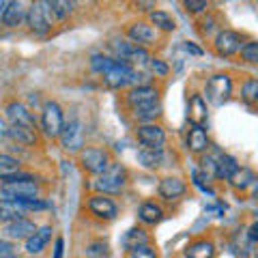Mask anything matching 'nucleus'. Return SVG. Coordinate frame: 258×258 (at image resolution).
<instances>
[{
  "label": "nucleus",
  "instance_id": "34",
  "mask_svg": "<svg viewBox=\"0 0 258 258\" xmlns=\"http://www.w3.org/2000/svg\"><path fill=\"white\" fill-rule=\"evenodd\" d=\"M84 252H86V258H110V245H108V241L97 239L86 245Z\"/></svg>",
  "mask_w": 258,
  "mask_h": 258
},
{
  "label": "nucleus",
  "instance_id": "29",
  "mask_svg": "<svg viewBox=\"0 0 258 258\" xmlns=\"http://www.w3.org/2000/svg\"><path fill=\"white\" fill-rule=\"evenodd\" d=\"M149 24H151V26L155 28V30H161V32H172V30L176 28L172 15L166 13V11H159V9H155V11L149 13Z\"/></svg>",
  "mask_w": 258,
  "mask_h": 258
},
{
  "label": "nucleus",
  "instance_id": "45",
  "mask_svg": "<svg viewBox=\"0 0 258 258\" xmlns=\"http://www.w3.org/2000/svg\"><path fill=\"white\" fill-rule=\"evenodd\" d=\"M183 47H185V50H187L189 54H196V56L203 54V50H200V47H196L194 43H183Z\"/></svg>",
  "mask_w": 258,
  "mask_h": 258
},
{
  "label": "nucleus",
  "instance_id": "15",
  "mask_svg": "<svg viewBox=\"0 0 258 258\" xmlns=\"http://www.w3.org/2000/svg\"><path fill=\"white\" fill-rule=\"evenodd\" d=\"M127 37L132 39V43L140 45V47L153 45L157 41V32H155V28H153L149 22H134V24H129Z\"/></svg>",
  "mask_w": 258,
  "mask_h": 258
},
{
  "label": "nucleus",
  "instance_id": "3",
  "mask_svg": "<svg viewBox=\"0 0 258 258\" xmlns=\"http://www.w3.org/2000/svg\"><path fill=\"white\" fill-rule=\"evenodd\" d=\"M112 164L110 161V153L101 147H86L80 151V166L82 170L88 174H103L108 170V166Z\"/></svg>",
  "mask_w": 258,
  "mask_h": 258
},
{
  "label": "nucleus",
  "instance_id": "42",
  "mask_svg": "<svg viewBox=\"0 0 258 258\" xmlns=\"http://www.w3.org/2000/svg\"><path fill=\"white\" fill-rule=\"evenodd\" d=\"M13 249H15V245L11 243V241L0 239V256H11V254H13Z\"/></svg>",
  "mask_w": 258,
  "mask_h": 258
},
{
  "label": "nucleus",
  "instance_id": "4",
  "mask_svg": "<svg viewBox=\"0 0 258 258\" xmlns=\"http://www.w3.org/2000/svg\"><path fill=\"white\" fill-rule=\"evenodd\" d=\"M39 125H41L43 134L47 138H58L62 127H64V114L62 108L56 101H45L41 108V118H39Z\"/></svg>",
  "mask_w": 258,
  "mask_h": 258
},
{
  "label": "nucleus",
  "instance_id": "14",
  "mask_svg": "<svg viewBox=\"0 0 258 258\" xmlns=\"http://www.w3.org/2000/svg\"><path fill=\"white\" fill-rule=\"evenodd\" d=\"M37 228H39V226L32 220H28V217H22V220L5 224L3 232H5V237L9 241H26V239H30L32 235H35Z\"/></svg>",
  "mask_w": 258,
  "mask_h": 258
},
{
  "label": "nucleus",
  "instance_id": "28",
  "mask_svg": "<svg viewBox=\"0 0 258 258\" xmlns=\"http://www.w3.org/2000/svg\"><path fill=\"white\" fill-rule=\"evenodd\" d=\"M161 217H164V211H161V207L155 205V203H142L140 209H138V220L147 226H155L161 222Z\"/></svg>",
  "mask_w": 258,
  "mask_h": 258
},
{
  "label": "nucleus",
  "instance_id": "46",
  "mask_svg": "<svg viewBox=\"0 0 258 258\" xmlns=\"http://www.w3.org/2000/svg\"><path fill=\"white\" fill-rule=\"evenodd\" d=\"M7 129H9V127H7V123H5V118H3V116H0V142H3V140L7 138Z\"/></svg>",
  "mask_w": 258,
  "mask_h": 258
},
{
  "label": "nucleus",
  "instance_id": "9",
  "mask_svg": "<svg viewBox=\"0 0 258 258\" xmlns=\"http://www.w3.org/2000/svg\"><path fill=\"white\" fill-rule=\"evenodd\" d=\"M58 138H60V144H62L64 151H74V153L82 151V147H84V129H82V125H80V120L71 118L69 123H64Z\"/></svg>",
  "mask_w": 258,
  "mask_h": 258
},
{
  "label": "nucleus",
  "instance_id": "33",
  "mask_svg": "<svg viewBox=\"0 0 258 258\" xmlns=\"http://www.w3.org/2000/svg\"><path fill=\"white\" fill-rule=\"evenodd\" d=\"M116 64V58H110V56H103V54H93L91 56V69L95 74H108V71Z\"/></svg>",
  "mask_w": 258,
  "mask_h": 258
},
{
  "label": "nucleus",
  "instance_id": "43",
  "mask_svg": "<svg viewBox=\"0 0 258 258\" xmlns=\"http://www.w3.org/2000/svg\"><path fill=\"white\" fill-rule=\"evenodd\" d=\"M62 247H64V241L62 237L56 239V249H54V258H62Z\"/></svg>",
  "mask_w": 258,
  "mask_h": 258
},
{
  "label": "nucleus",
  "instance_id": "21",
  "mask_svg": "<svg viewBox=\"0 0 258 258\" xmlns=\"http://www.w3.org/2000/svg\"><path fill=\"white\" fill-rule=\"evenodd\" d=\"M187 149L196 155H205V151L209 149V134L205 127L191 125V129L187 132Z\"/></svg>",
  "mask_w": 258,
  "mask_h": 258
},
{
  "label": "nucleus",
  "instance_id": "11",
  "mask_svg": "<svg viewBox=\"0 0 258 258\" xmlns=\"http://www.w3.org/2000/svg\"><path fill=\"white\" fill-rule=\"evenodd\" d=\"M88 211H91L95 217H99V220H114L118 215V207L112 198L103 196V194H95V196L88 198Z\"/></svg>",
  "mask_w": 258,
  "mask_h": 258
},
{
  "label": "nucleus",
  "instance_id": "25",
  "mask_svg": "<svg viewBox=\"0 0 258 258\" xmlns=\"http://www.w3.org/2000/svg\"><path fill=\"white\" fill-rule=\"evenodd\" d=\"M215 245L209 239H196L185 247V258H213Z\"/></svg>",
  "mask_w": 258,
  "mask_h": 258
},
{
  "label": "nucleus",
  "instance_id": "6",
  "mask_svg": "<svg viewBox=\"0 0 258 258\" xmlns=\"http://www.w3.org/2000/svg\"><path fill=\"white\" fill-rule=\"evenodd\" d=\"M26 26L32 35L45 37L52 30V15L47 11L45 3H32L30 9L26 11Z\"/></svg>",
  "mask_w": 258,
  "mask_h": 258
},
{
  "label": "nucleus",
  "instance_id": "47",
  "mask_svg": "<svg viewBox=\"0 0 258 258\" xmlns=\"http://www.w3.org/2000/svg\"><path fill=\"white\" fill-rule=\"evenodd\" d=\"M211 30H213V20L209 18V22L203 24V32H211Z\"/></svg>",
  "mask_w": 258,
  "mask_h": 258
},
{
  "label": "nucleus",
  "instance_id": "27",
  "mask_svg": "<svg viewBox=\"0 0 258 258\" xmlns=\"http://www.w3.org/2000/svg\"><path fill=\"white\" fill-rule=\"evenodd\" d=\"M24 213H26V209L20 203H15V200H0V222L3 224L22 220Z\"/></svg>",
  "mask_w": 258,
  "mask_h": 258
},
{
  "label": "nucleus",
  "instance_id": "7",
  "mask_svg": "<svg viewBox=\"0 0 258 258\" xmlns=\"http://www.w3.org/2000/svg\"><path fill=\"white\" fill-rule=\"evenodd\" d=\"M112 50L116 54V60L123 64H129V67L132 64H144L149 60V52L132 41H116V43H112Z\"/></svg>",
  "mask_w": 258,
  "mask_h": 258
},
{
  "label": "nucleus",
  "instance_id": "49",
  "mask_svg": "<svg viewBox=\"0 0 258 258\" xmlns=\"http://www.w3.org/2000/svg\"><path fill=\"white\" fill-rule=\"evenodd\" d=\"M5 9H7V3L0 0V22H3V15H5Z\"/></svg>",
  "mask_w": 258,
  "mask_h": 258
},
{
  "label": "nucleus",
  "instance_id": "23",
  "mask_svg": "<svg viewBox=\"0 0 258 258\" xmlns=\"http://www.w3.org/2000/svg\"><path fill=\"white\" fill-rule=\"evenodd\" d=\"M7 138L22 144V147H35L37 144V132L28 127H20V125H9L7 129Z\"/></svg>",
  "mask_w": 258,
  "mask_h": 258
},
{
  "label": "nucleus",
  "instance_id": "19",
  "mask_svg": "<svg viewBox=\"0 0 258 258\" xmlns=\"http://www.w3.org/2000/svg\"><path fill=\"white\" fill-rule=\"evenodd\" d=\"M159 196L164 200H174V198H181L185 191H187V185H185L179 176H166V179L159 181Z\"/></svg>",
  "mask_w": 258,
  "mask_h": 258
},
{
  "label": "nucleus",
  "instance_id": "39",
  "mask_svg": "<svg viewBox=\"0 0 258 258\" xmlns=\"http://www.w3.org/2000/svg\"><path fill=\"white\" fill-rule=\"evenodd\" d=\"M183 7L189 13H203V11L209 9V3H205V0H185Z\"/></svg>",
  "mask_w": 258,
  "mask_h": 258
},
{
  "label": "nucleus",
  "instance_id": "48",
  "mask_svg": "<svg viewBox=\"0 0 258 258\" xmlns=\"http://www.w3.org/2000/svg\"><path fill=\"white\" fill-rule=\"evenodd\" d=\"M252 198L258 200V179H254V183H252Z\"/></svg>",
  "mask_w": 258,
  "mask_h": 258
},
{
  "label": "nucleus",
  "instance_id": "50",
  "mask_svg": "<svg viewBox=\"0 0 258 258\" xmlns=\"http://www.w3.org/2000/svg\"><path fill=\"white\" fill-rule=\"evenodd\" d=\"M0 258H18V256H13V254H11V256H0Z\"/></svg>",
  "mask_w": 258,
  "mask_h": 258
},
{
  "label": "nucleus",
  "instance_id": "20",
  "mask_svg": "<svg viewBox=\"0 0 258 258\" xmlns=\"http://www.w3.org/2000/svg\"><path fill=\"white\" fill-rule=\"evenodd\" d=\"M52 226H39V228L35 230V235H32L30 239H26V252L28 254H41L45 245L50 243L52 239Z\"/></svg>",
  "mask_w": 258,
  "mask_h": 258
},
{
  "label": "nucleus",
  "instance_id": "16",
  "mask_svg": "<svg viewBox=\"0 0 258 258\" xmlns=\"http://www.w3.org/2000/svg\"><path fill=\"white\" fill-rule=\"evenodd\" d=\"M125 101H127V106L132 110L142 108V106H151V103H157V88H153L149 84L134 86L132 91L125 95Z\"/></svg>",
  "mask_w": 258,
  "mask_h": 258
},
{
  "label": "nucleus",
  "instance_id": "37",
  "mask_svg": "<svg viewBox=\"0 0 258 258\" xmlns=\"http://www.w3.org/2000/svg\"><path fill=\"white\" fill-rule=\"evenodd\" d=\"M200 170H203V176L209 181V179H213L215 172H217V168H215V157L213 155H200Z\"/></svg>",
  "mask_w": 258,
  "mask_h": 258
},
{
  "label": "nucleus",
  "instance_id": "24",
  "mask_svg": "<svg viewBox=\"0 0 258 258\" xmlns=\"http://www.w3.org/2000/svg\"><path fill=\"white\" fill-rule=\"evenodd\" d=\"M24 20H26V9H24V5L18 3V0L7 3V9H5V15H3V26L15 28V26H20Z\"/></svg>",
  "mask_w": 258,
  "mask_h": 258
},
{
  "label": "nucleus",
  "instance_id": "40",
  "mask_svg": "<svg viewBox=\"0 0 258 258\" xmlns=\"http://www.w3.org/2000/svg\"><path fill=\"white\" fill-rule=\"evenodd\" d=\"M127 258H157V252L151 245H144V247H138V249H134V252H129Z\"/></svg>",
  "mask_w": 258,
  "mask_h": 258
},
{
  "label": "nucleus",
  "instance_id": "32",
  "mask_svg": "<svg viewBox=\"0 0 258 258\" xmlns=\"http://www.w3.org/2000/svg\"><path fill=\"white\" fill-rule=\"evenodd\" d=\"M47 5V11L52 15V22H62L69 18L71 13V3H62V0H52V3H45Z\"/></svg>",
  "mask_w": 258,
  "mask_h": 258
},
{
  "label": "nucleus",
  "instance_id": "5",
  "mask_svg": "<svg viewBox=\"0 0 258 258\" xmlns=\"http://www.w3.org/2000/svg\"><path fill=\"white\" fill-rule=\"evenodd\" d=\"M205 95L209 103H213V106H222L230 99L232 95V80L226 76V74H215L211 76L205 82Z\"/></svg>",
  "mask_w": 258,
  "mask_h": 258
},
{
  "label": "nucleus",
  "instance_id": "10",
  "mask_svg": "<svg viewBox=\"0 0 258 258\" xmlns=\"http://www.w3.org/2000/svg\"><path fill=\"white\" fill-rule=\"evenodd\" d=\"M5 116L11 125H20V127H28V129H35L37 120L35 114L30 112L28 106H24L22 101H9L5 106Z\"/></svg>",
  "mask_w": 258,
  "mask_h": 258
},
{
  "label": "nucleus",
  "instance_id": "31",
  "mask_svg": "<svg viewBox=\"0 0 258 258\" xmlns=\"http://www.w3.org/2000/svg\"><path fill=\"white\" fill-rule=\"evenodd\" d=\"M161 114V106H159V101L157 103H151V106H142V108H136L134 110V116L136 120H140L142 125H147V123H155V118Z\"/></svg>",
  "mask_w": 258,
  "mask_h": 258
},
{
  "label": "nucleus",
  "instance_id": "41",
  "mask_svg": "<svg viewBox=\"0 0 258 258\" xmlns=\"http://www.w3.org/2000/svg\"><path fill=\"white\" fill-rule=\"evenodd\" d=\"M151 69H153V74L155 76H168V64L164 60H159V58H151Z\"/></svg>",
  "mask_w": 258,
  "mask_h": 258
},
{
  "label": "nucleus",
  "instance_id": "36",
  "mask_svg": "<svg viewBox=\"0 0 258 258\" xmlns=\"http://www.w3.org/2000/svg\"><path fill=\"white\" fill-rule=\"evenodd\" d=\"M241 99L249 103V106L258 103V80H254V78L245 80L243 86H241Z\"/></svg>",
  "mask_w": 258,
  "mask_h": 258
},
{
  "label": "nucleus",
  "instance_id": "35",
  "mask_svg": "<svg viewBox=\"0 0 258 258\" xmlns=\"http://www.w3.org/2000/svg\"><path fill=\"white\" fill-rule=\"evenodd\" d=\"M254 179H256V176H254L252 172H249L247 168H239V170H237L235 174H232L230 185H232L235 189H247L249 185L254 183Z\"/></svg>",
  "mask_w": 258,
  "mask_h": 258
},
{
  "label": "nucleus",
  "instance_id": "26",
  "mask_svg": "<svg viewBox=\"0 0 258 258\" xmlns=\"http://www.w3.org/2000/svg\"><path fill=\"white\" fill-rule=\"evenodd\" d=\"M138 164L142 168H147V170H157L164 164V149H140Z\"/></svg>",
  "mask_w": 258,
  "mask_h": 258
},
{
  "label": "nucleus",
  "instance_id": "13",
  "mask_svg": "<svg viewBox=\"0 0 258 258\" xmlns=\"http://www.w3.org/2000/svg\"><path fill=\"white\" fill-rule=\"evenodd\" d=\"M213 45H215V52L220 56H232V54L241 52L243 39H241V35L235 30H222V32H217Z\"/></svg>",
  "mask_w": 258,
  "mask_h": 258
},
{
  "label": "nucleus",
  "instance_id": "44",
  "mask_svg": "<svg viewBox=\"0 0 258 258\" xmlns=\"http://www.w3.org/2000/svg\"><path fill=\"white\" fill-rule=\"evenodd\" d=\"M247 235H249V239H252V241H258V222H254L252 226H249Z\"/></svg>",
  "mask_w": 258,
  "mask_h": 258
},
{
  "label": "nucleus",
  "instance_id": "17",
  "mask_svg": "<svg viewBox=\"0 0 258 258\" xmlns=\"http://www.w3.org/2000/svg\"><path fill=\"white\" fill-rule=\"evenodd\" d=\"M120 245H123V249L129 254V252H134V249H138V247L151 245V237H149V232L144 228L134 226V228H129L123 235V239H120Z\"/></svg>",
  "mask_w": 258,
  "mask_h": 258
},
{
  "label": "nucleus",
  "instance_id": "30",
  "mask_svg": "<svg viewBox=\"0 0 258 258\" xmlns=\"http://www.w3.org/2000/svg\"><path fill=\"white\" fill-rule=\"evenodd\" d=\"M20 159L9 155V153H0V181H9L11 176L20 172Z\"/></svg>",
  "mask_w": 258,
  "mask_h": 258
},
{
  "label": "nucleus",
  "instance_id": "1",
  "mask_svg": "<svg viewBox=\"0 0 258 258\" xmlns=\"http://www.w3.org/2000/svg\"><path fill=\"white\" fill-rule=\"evenodd\" d=\"M0 196H3V200H18V203L20 200L39 198V183L35 181V176L18 172L9 181H3Z\"/></svg>",
  "mask_w": 258,
  "mask_h": 258
},
{
  "label": "nucleus",
  "instance_id": "12",
  "mask_svg": "<svg viewBox=\"0 0 258 258\" xmlns=\"http://www.w3.org/2000/svg\"><path fill=\"white\" fill-rule=\"evenodd\" d=\"M103 82L110 88H123L127 84L136 82V71H134V67H129V64H123L116 60L114 67H112L108 74H103Z\"/></svg>",
  "mask_w": 258,
  "mask_h": 258
},
{
  "label": "nucleus",
  "instance_id": "18",
  "mask_svg": "<svg viewBox=\"0 0 258 258\" xmlns=\"http://www.w3.org/2000/svg\"><path fill=\"white\" fill-rule=\"evenodd\" d=\"M187 118H189V123H191V125L205 127V123H207V101H205V97H203V95L194 93V95L189 97Z\"/></svg>",
  "mask_w": 258,
  "mask_h": 258
},
{
  "label": "nucleus",
  "instance_id": "2",
  "mask_svg": "<svg viewBox=\"0 0 258 258\" xmlns=\"http://www.w3.org/2000/svg\"><path fill=\"white\" fill-rule=\"evenodd\" d=\"M127 185V170L120 164H112L108 166V170L97 176L95 181V189L103 194V196H108V194H118Z\"/></svg>",
  "mask_w": 258,
  "mask_h": 258
},
{
  "label": "nucleus",
  "instance_id": "38",
  "mask_svg": "<svg viewBox=\"0 0 258 258\" xmlns=\"http://www.w3.org/2000/svg\"><path fill=\"white\" fill-rule=\"evenodd\" d=\"M241 58L245 62H252V64H258V41H249L241 47Z\"/></svg>",
  "mask_w": 258,
  "mask_h": 258
},
{
  "label": "nucleus",
  "instance_id": "22",
  "mask_svg": "<svg viewBox=\"0 0 258 258\" xmlns=\"http://www.w3.org/2000/svg\"><path fill=\"white\" fill-rule=\"evenodd\" d=\"M215 168H217L215 179L230 181V179H232V174L239 170V164H237V159H235V157L226 155V153H217V155H215Z\"/></svg>",
  "mask_w": 258,
  "mask_h": 258
},
{
  "label": "nucleus",
  "instance_id": "8",
  "mask_svg": "<svg viewBox=\"0 0 258 258\" xmlns=\"http://www.w3.org/2000/svg\"><path fill=\"white\" fill-rule=\"evenodd\" d=\"M136 138L142 144V149H164L166 132L157 123H147L136 129Z\"/></svg>",
  "mask_w": 258,
  "mask_h": 258
}]
</instances>
